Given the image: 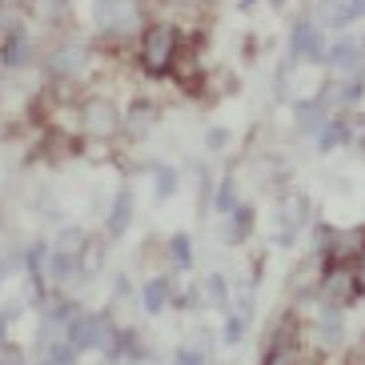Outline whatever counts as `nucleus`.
<instances>
[{
	"instance_id": "obj_1",
	"label": "nucleus",
	"mask_w": 365,
	"mask_h": 365,
	"mask_svg": "<svg viewBox=\"0 0 365 365\" xmlns=\"http://www.w3.org/2000/svg\"><path fill=\"white\" fill-rule=\"evenodd\" d=\"M177 29L173 24H153V29H145V36H140V65H145V73L149 76H165L173 68V56H177Z\"/></svg>"
},
{
	"instance_id": "obj_2",
	"label": "nucleus",
	"mask_w": 365,
	"mask_h": 365,
	"mask_svg": "<svg viewBox=\"0 0 365 365\" xmlns=\"http://www.w3.org/2000/svg\"><path fill=\"white\" fill-rule=\"evenodd\" d=\"M93 24L105 36H129L140 24V0H93Z\"/></svg>"
},
{
	"instance_id": "obj_3",
	"label": "nucleus",
	"mask_w": 365,
	"mask_h": 365,
	"mask_svg": "<svg viewBox=\"0 0 365 365\" xmlns=\"http://www.w3.org/2000/svg\"><path fill=\"white\" fill-rule=\"evenodd\" d=\"M81 253H85V237L81 233H65V241L53 249V257H48V273L53 281H68L76 277V269H81Z\"/></svg>"
},
{
	"instance_id": "obj_4",
	"label": "nucleus",
	"mask_w": 365,
	"mask_h": 365,
	"mask_svg": "<svg viewBox=\"0 0 365 365\" xmlns=\"http://www.w3.org/2000/svg\"><path fill=\"white\" fill-rule=\"evenodd\" d=\"M81 120H85V133L97 140H108L113 133L120 129V117L117 108L108 105V101H85V108H81Z\"/></svg>"
},
{
	"instance_id": "obj_5",
	"label": "nucleus",
	"mask_w": 365,
	"mask_h": 365,
	"mask_svg": "<svg viewBox=\"0 0 365 365\" xmlns=\"http://www.w3.org/2000/svg\"><path fill=\"white\" fill-rule=\"evenodd\" d=\"M297 61H325V48H322V29L313 21H301L293 29V41H289V65Z\"/></svg>"
},
{
	"instance_id": "obj_6",
	"label": "nucleus",
	"mask_w": 365,
	"mask_h": 365,
	"mask_svg": "<svg viewBox=\"0 0 365 365\" xmlns=\"http://www.w3.org/2000/svg\"><path fill=\"white\" fill-rule=\"evenodd\" d=\"M325 65H329L333 73H341V81L357 76V68H361V44L357 41H333L329 48H325Z\"/></svg>"
},
{
	"instance_id": "obj_7",
	"label": "nucleus",
	"mask_w": 365,
	"mask_h": 365,
	"mask_svg": "<svg viewBox=\"0 0 365 365\" xmlns=\"http://www.w3.org/2000/svg\"><path fill=\"white\" fill-rule=\"evenodd\" d=\"M85 65H88V48L85 44H76V41L61 44V48L48 56V73L53 76H81Z\"/></svg>"
},
{
	"instance_id": "obj_8",
	"label": "nucleus",
	"mask_w": 365,
	"mask_h": 365,
	"mask_svg": "<svg viewBox=\"0 0 365 365\" xmlns=\"http://www.w3.org/2000/svg\"><path fill=\"white\" fill-rule=\"evenodd\" d=\"M293 209H281V221H277V245H289V241H297V229L301 221H305V201L301 197H293Z\"/></svg>"
},
{
	"instance_id": "obj_9",
	"label": "nucleus",
	"mask_w": 365,
	"mask_h": 365,
	"mask_svg": "<svg viewBox=\"0 0 365 365\" xmlns=\"http://www.w3.org/2000/svg\"><path fill=\"white\" fill-rule=\"evenodd\" d=\"M129 217H133V193H129V189H120L117 205H113V213H108V233L120 237L125 229H129Z\"/></svg>"
},
{
	"instance_id": "obj_10",
	"label": "nucleus",
	"mask_w": 365,
	"mask_h": 365,
	"mask_svg": "<svg viewBox=\"0 0 365 365\" xmlns=\"http://www.w3.org/2000/svg\"><path fill=\"white\" fill-rule=\"evenodd\" d=\"M0 61H4V65H24V61H29V36L24 33H12L9 41L0 44Z\"/></svg>"
},
{
	"instance_id": "obj_11",
	"label": "nucleus",
	"mask_w": 365,
	"mask_h": 365,
	"mask_svg": "<svg viewBox=\"0 0 365 365\" xmlns=\"http://www.w3.org/2000/svg\"><path fill=\"white\" fill-rule=\"evenodd\" d=\"M325 113H329V108H325L322 101H301V105H297V125H301V129H313V133H322V125H325Z\"/></svg>"
},
{
	"instance_id": "obj_12",
	"label": "nucleus",
	"mask_w": 365,
	"mask_h": 365,
	"mask_svg": "<svg viewBox=\"0 0 365 365\" xmlns=\"http://www.w3.org/2000/svg\"><path fill=\"white\" fill-rule=\"evenodd\" d=\"M317 24H322V29H341V24H349L345 0H322V4H317Z\"/></svg>"
},
{
	"instance_id": "obj_13",
	"label": "nucleus",
	"mask_w": 365,
	"mask_h": 365,
	"mask_svg": "<svg viewBox=\"0 0 365 365\" xmlns=\"http://www.w3.org/2000/svg\"><path fill=\"white\" fill-rule=\"evenodd\" d=\"M169 305V281L165 277H153L145 285V313H161Z\"/></svg>"
},
{
	"instance_id": "obj_14",
	"label": "nucleus",
	"mask_w": 365,
	"mask_h": 365,
	"mask_svg": "<svg viewBox=\"0 0 365 365\" xmlns=\"http://www.w3.org/2000/svg\"><path fill=\"white\" fill-rule=\"evenodd\" d=\"M341 140H345V125H341V120H333V125H325V129L317 133V149L329 153V149H337Z\"/></svg>"
},
{
	"instance_id": "obj_15",
	"label": "nucleus",
	"mask_w": 365,
	"mask_h": 365,
	"mask_svg": "<svg viewBox=\"0 0 365 365\" xmlns=\"http://www.w3.org/2000/svg\"><path fill=\"white\" fill-rule=\"evenodd\" d=\"M349 285H354V297H365V245L357 249V257L349 261Z\"/></svg>"
},
{
	"instance_id": "obj_16",
	"label": "nucleus",
	"mask_w": 365,
	"mask_h": 365,
	"mask_svg": "<svg viewBox=\"0 0 365 365\" xmlns=\"http://www.w3.org/2000/svg\"><path fill=\"white\" fill-rule=\"evenodd\" d=\"M249 221H253V213H249L245 205H237L233 213H229V241H241L249 229Z\"/></svg>"
},
{
	"instance_id": "obj_17",
	"label": "nucleus",
	"mask_w": 365,
	"mask_h": 365,
	"mask_svg": "<svg viewBox=\"0 0 365 365\" xmlns=\"http://www.w3.org/2000/svg\"><path fill=\"white\" fill-rule=\"evenodd\" d=\"M237 209V189H233V177H225L221 181V189H217V213H233Z\"/></svg>"
},
{
	"instance_id": "obj_18",
	"label": "nucleus",
	"mask_w": 365,
	"mask_h": 365,
	"mask_svg": "<svg viewBox=\"0 0 365 365\" xmlns=\"http://www.w3.org/2000/svg\"><path fill=\"white\" fill-rule=\"evenodd\" d=\"M169 249H173V261H177L181 269H189V265H193V249H189V237H185V233H177V237H173V241H169Z\"/></svg>"
},
{
	"instance_id": "obj_19",
	"label": "nucleus",
	"mask_w": 365,
	"mask_h": 365,
	"mask_svg": "<svg viewBox=\"0 0 365 365\" xmlns=\"http://www.w3.org/2000/svg\"><path fill=\"white\" fill-rule=\"evenodd\" d=\"M209 297H213L217 309H225V305H229V289H225V277H221V273L209 277Z\"/></svg>"
},
{
	"instance_id": "obj_20",
	"label": "nucleus",
	"mask_w": 365,
	"mask_h": 365,
	"mask_svg": "<svg viewBox=\"0 0 365 365\" xmlns=\"http://www.w3.org/2000/svg\"><path fill=\"white\" fill-rule=\"evenodd\" d=\"M173 193H177V173L161 169L157 173V197H173Z\"/></svg>"
},
{
	"instance_id": "obj_21",
	"label": "nucleus",
	"mask_w": 365,
	"mask_h": 365,
	"mask_svg": "<svg viewBox=\"0 0 365 365\" xmlns=\"http://www.w3.org/2000/svg\"><path fill=\"white\" fill-rule=\"evenodd\" d=\"M241 329H245V317H229V322H225V333H221V337H225L229 345H237V341H241Z\"/></svg>"
},
{
	"instance_id": "obj_22",
	"label": "nucleus",
	"mask_w": 365,
	"mask_h": 365,
	"mask_svg": "<svg viewBox=\"0 0 365 365\" xmlns=\"http://www.w3.org/2000/svg\"><path fill=\"white\" fill-rule=\"evenodd\" d=\"M173 361H177V365H205V354H201V349H177Z\"/></svg>"
},
{
	"instance_id": "obj_23",
	"label": "nucleus",
	"mask_w": 365,
	"mask_h": 365,
	"mask_svg": "<svg viewBox=\"0 0 365 365\" xmlns=\"http://www.w3.org/2000/svg\"><path fill=\"white\" fill-rule=\"evenodd\" d=\"M225 145H229V133H225V129H209V149L221 153Z\"/></svg>"
},
{
	"instance_id": "obj_24",
	"label": "nucleus",
	"mask_w": 365,
	"mask_h": 365,
	"mask_svg": "<svg viewBox=\"0 0 365 365\" xmlns=\"http://www.w3.org/2000/svg\"><path fill=\"white\" fill-rule=\"evenodd\" d=\"M345 16H349V21L365 16V0H345Z\"/></svg>"
},
{
	"instance_id": "obj_25",
	"label": "nucleus",
	"mask_w": 365,
	"mask_h": 365,
	"mask_svg": "<svg viewBox=\"0 0 365 365\" xmlns=\"http://www.w3.org/2000/svg\"><path fill=\"white\" fill-rule=\"evenodd\" d=\"M273 4H277V9H281V4H285V0H273Z\"/></svg>"
}]
</instances>
